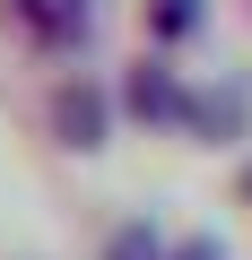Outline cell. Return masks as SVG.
<instances>
[{
    "instance_id": "cell-3",
    "label": "cell",
    "mask_w": 252,
    "mask_h": 260,
    "mask_svg": "<svg viewBox=\"0 0 252 260\" xmlns=\"http://www.w3.org/2000/svg\"><path fill=\"white\" fill-rule=\"evenodd\" d=\"M200 18V0H165V26H191Z\"/></svg>"
},
{
    "instance_id": "cell-2",
    "label": "cell",
    "mask_w": 252,
    "mask_h": 260,
    "mask_svg": "<svg viewBox=\"0 0 252 260\" xmlns=\"http://www.w3.org/2000/svg\"><path fill=\"white\" fill-rule=\"evenodd\" d=\"M113 260H157V243H148V225H131V234H122V243H113Z\"/></svg>"
},
{
    "instance_id": "cell-1",
    "label": "cell",
    "mask_w": 252,
    "mask_h": 260,
    "mask_svg": "<svg viewBox=\"0 0 252 260\" xmlns=\"http://www.w3.org/2000/svg\"><path fill=\"white\" fill-rule=\"evenodd\" d=\"M61 121L78 130V139H96V121H104V113H96V95H61Z\"/></svg>"
}]
</instances>
